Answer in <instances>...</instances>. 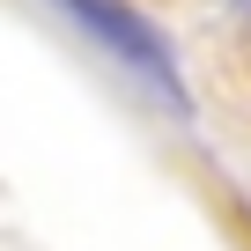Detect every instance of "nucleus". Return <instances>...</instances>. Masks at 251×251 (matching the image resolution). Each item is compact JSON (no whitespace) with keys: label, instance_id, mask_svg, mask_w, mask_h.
<instances>
[{"label":"nucleus","instance_id":"f257e3e1","mask_svg":"<svg viewBox=\"0 0 251 251\" xmlns=\"http://www.w3.org/2000/svg\"><path fill=\"white\" fill-rule=\"evenodd\" d=\"M59 8L96 37V45H111L133 74H148V89L155 96H170V103H185V89H177V59H170V45H163V30L133 8V0H59Z\"/></svg>","mask_w":251,"mask_h":251}]
</instances>
